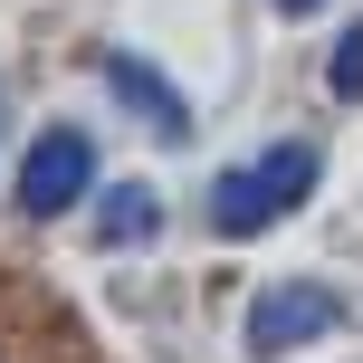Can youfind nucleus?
<instances>
[{"instance_id": "nucleus-1", "label": "nucleus", "mask_w": 363, "mask_h": 363, "mask_svg": "<svg viewBox=\"0 0 363 363\" xmlns=\"http://www.w3.org/2000/svg\"><path fill=\"white\" fill-rule=\"evenodd\" d=\"M315 172H325V163H315V144H268L258 163H239V172L211 182V230H220V239H258V230H277V220L315 191Z\"/></svg>"}, {"instance_id": "nucleus-2", "label": "nucleus", "mask_w": 363, "mask_h": 363, "mask_svg": "<svg viewBox=\"0 0 363 363\" xmlns=\"http://www.w3.org/2000/svg\"><path fill=\"white\" fill-rule=\"evenodd\" d=\"M86 191H96V144H86V125H48L29 153H19V211H29V220L77 211Z\"/></svg>"}, {"instance_id": "nucleus-3", "label": "nucleus", "mask_w": 363, "mask_h": 363, "mask_svg": "<svg viewBox=\"0 0 363 363\" xmlns=\"http://www.w3.org/2000/svg\"><path fill=\"white\" fill-rule=\"evenodd\" d=\"M335 325H345L335 287H306V277H287V287H268V296L249 306V354H258V363H277V354L315 345V335H335Z\"/></svg>"}, {"instance_id": "nucleus-4", "label": "nucleus", "mask_w": 363, "mask_h": 363, "mask_svg": "<svg viewBox=\"0 0 363 363\" xmlns=\"http://www.w3.org/2000/svg\"><path fill=\"white\" fill-rule=\"evenodd\" d=\"M106 86L125 96V106L144 115L163 144H182V134H191V106L172 96V77H163V67H144V57H125V48H115V57H106Z\"/></svg>"}, {"instance_id": "nucleus-5", "label": "nucleus", "mask_w": 363, "mask_h": 363, "mask_svg": "<svg viewBox=\"0 0 363 363\" xmlns=\"http://www.w3.org/2000/svg\"><path fill=\"white\" fill-rule=\"evenodd\" d=\"M153 230H163V191H153V182H115V191L96 201V239H106V249H144Z\"/></svg>"}, {"instance_id": "nucleus-6", "label": "nucleus", "mask_w": 363, "mask_h": 363, "mask_svg": "<svg viewBox=\"0 0 363 363\" xmlns=\"http://www.w3.org/2000/svg\"><path fill=\"white\" fill-rule=\"evenodd\" d=\"M325 86L345 96V106H363V19H354L345 38H335V57H325Z\"/></svg>"}, {"instance_id": "nucleus-7", "label": "nucleus", "mask_w": 363, "mask_h": 363, "mask_svg": "<svg viewBox=\"0 0 363 363\" xmlns=\"http://www.w3.org/2000/svg\"><path fill=\"white\" fill-rule=\"evenodd\" d=\"M277 10H287V19H306V10H325V0H277Z\"/></svg>"}, {"instance_id": "nucleus-8", "label": "nucleus", "mask_w": 363, "mask_h": 363, "mask_svg": "<svg viewBox=\"0 0 363 363\" xmlns=\"http://www.w3.org/2000/svg\"><path fill=\"white\" fill-rule=\"evenodd\" d=\"M0 363H10V345H0Z\"/></svg>"}]
</instances>
